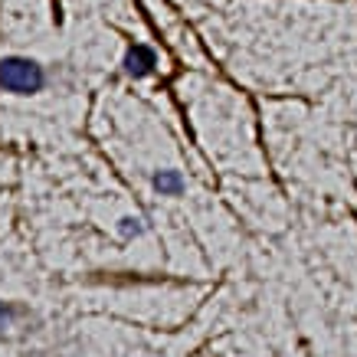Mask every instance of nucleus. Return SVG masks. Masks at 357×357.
<instances>
[{"instance_id": "nucleus-1", "label": "nucleus", "mask_w": 357, "mask_h": 357, "mask_svg": "<svg viewBox=\"0 0 357 357\" xmlns=\"http://www.w3.org/2000/svg\"><path fill=\"white\" fill-rule=\"evenodd\" d=\"M0 86L13 96H33L46 86V73L43 66L26 56H7V59H0Z\"/></svg>"}, {"instance_id": "nucleus-2", "label": "nucleus", "mask_w": 357, "mask_h": 357, "mask_svg": "<svg viewBox=\"0 0 357 357\" xmlns=\"http://www.w3.org/2000/svg\"><path fill=\"white\" fill-rule=\"evenodd\" d=\"M154 69V53L148 50V46H135L128 53V59H125V73H131V76H144V73H151Z\"/></svg>"}, {"instance_id": "nucleus-3", "label": "nucleus", "mask_w": 357, "mask_h": 357, "mask_svg": "<svg viewBox=\"0 0 357 357\" xmlns=\"http://www.w3.org/2000/svg\"><path fill=\"white\" fill-rule=\"evenodd\" d=\"M154 187H158L161 194H181V174L161 171L158 177H154Z\"/></svg>"}, {"instance_id": "nucleus-4", "label": "nucleus", "mask_w": 357, "mask_h": 357, "mask_svg": "<svg viewBox=\"0 0 357 357\" xmlns=\"http://www.w3.org/2000/svg\"><path fill=\"white\" fill-rule=\"evenodd\" d=\"M121 223H125V236H131V233H138V220H121Z\"/></svg>"}, {"instance_id": "nucleus-5", "label": "nucleus", "mask_w": 357, "mask_h": 357, "mask_svg": "<svg viewBox=\"0 0 357 357\" xmlns=\"http://www.w3.org/2000/svg\"><path fill=\"white\" fill-rule=\"evenodd\" d=\"M7 318H10V314H7V308L0 305V331H3V325H7Z\"/></svg>"}]
</instances>
